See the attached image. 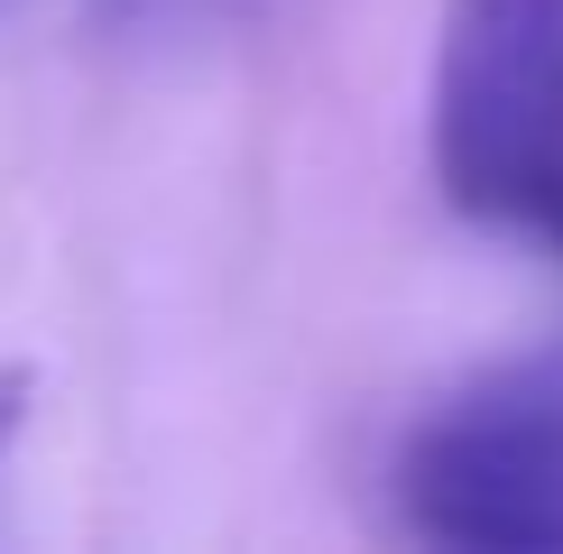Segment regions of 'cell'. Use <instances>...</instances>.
Returning <instances> with one entry per match:
<instances>
[{"mask_svg": "<svg viewBox=\"0 0 563 554\" xmlns=\"http://www.w3.org/2000/svg\"><path fill=\"white\" fill-rule=\"evenodd\" d=\"M536 231H545V241L563 250V185H554V195H545V203H536Z\"/></svg>", "mask_w": 563, "mask_h": 554, "instance_id": "obj_4", "label": "cell"}, {"mask_svg": "<svg viewBox=\"0 0 563 554\" xmlns=\"http://www.w3.org/2000/svg\"><path fill=\"white\" fill-rule=\"evenodd\" d=\"M434 176L481 222H536L563 185V0H443Z\"/></svg>", "mask_w": 563, "mask_h": 554, "instance_id": "obj_1", "label": "cell"}, {"mask_svg": "<svg viewBox=\"0 0 563 554\" xmlns=\"http://www.w3.org/2000/svg\"><path fill=\"white\" fill-rule=\"evenodd\" d=\"M397 508L462 554H563V369L443 407L397 462Z\"/></svg>", "mask_w": 563, "mask_h": 554, "instance_id": "obj_2", "label": "cell"}, {"mask_svg": "<svg viewBox=\"0 0 563 554\" xmlns=\"http://www.w3.org/2000/svg\"><path fill=\"white\" fill-rule=\"evenodd\" d=\"M29 416H37V369H29V361H0V462L19 453Z\"/></svg>", "mask_w": 563, "mask_h": 554, "instance_id": "obj_3", "label": "cell"}]
</instances>
